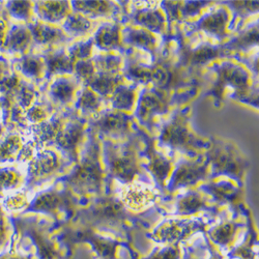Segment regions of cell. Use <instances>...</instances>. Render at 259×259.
Segmentation results:
<instances>
[{
  "mask_svg": "<svg viewBox=\"0 0 259 259\" xmlns=\"http://www.w3.org/2000/svg\"><path fill=\"white\" fill-rule=\"evenodd\" d=\"M102 181L103 171L99 161V149L97 145H93L68 177V184L76 192L92 193L100 190Z\"/></svg>",
  "mask_w": 259,
  "mask_h": 259,
  "instance_id": "1",
  "label": "cell"
},
{
  "mask_svg": "<svg viewBox=\"0 0 259 259\" xmlns=\"http://www.w3.org/2000/svg\"><path fill=\"white\" fill-rule=\"evenodd\" d=\"M209 161L215 172L240 178L245 170V160L232 144L221 140L213 141L208 153Z\"/></svg>",
  "mask_w": 259,
  "mask_h": 259,
  "instance_id": "2",
  "label": "cell"
},
{
  "mask_svg": "<svg viewBox=\"0 0 259 259\" xmlns=\"http://www.w3.org/2000/svg\"><path fill=\"white\" fill-rule=\"evenodd\" d=\"M59 159L54 152L44 150L37 154L29 163L27 184L33 186L50 178L59 169Z\"/></svg>",
  "mask_w": 259,
  "mask_h": 259,
  "instance_id": "3",
  "label": "cell"
},
{
  "mask_svg": "<svg viewBox=\"0 0 259 259\" xmlns=\"http://www.w3.org/2000/svg\"><path fill=\"white\" fill-rule=\"evenodd\" d=\"M108 164L111 175L123 183H131L138 172V165L134 154L130 150H119L108 156Z\"/></svg>",
  "mask_w": 259,
  "mask_h": 259,
  "instance_id": "4",
  "label": "cell"
},
{
  "mask_svg": "<svg viewBox=\"0 0 259 259\" xmlns=\"http://www.w3.org/2000/svg\"><path fill=\"white\" fill-rule=\"evenodd\" d=\"M121 203L131 209H142L155 201L156 194L153 189L140 184L128 183L121 191Z\"/></svg>",
  "mask_w": 259,
  "mask_h": 259,
  "instance_id": "5",
  "label": "cell"
},
{
  "mask_svg": "<svg viewBox=\"0 0 259 259\" xmlns=\"http://www.w3.org/2000/svg\"><path fill=\"white\" fill-rule=\"evenodd\" d=\"M218 73V84L215 85V91H218V96L223 92L226 85L236 90V94L248 91L249 75L240 66L226 63L219 68Z\"/></svg>",
  "mask_w": 259,
  "mask_h": 259,
  "instance_id": "6",
  "label": "cell"
},
{
  "mask_svg": "<svg viewBox=\"0 0 259 259\" xmlns=\"http://www.w3.org/2000/svg\"><path fill=\"white\" fill-rule=\"evenodd\" d=\"M84 134V124L81 121H73L60 130L54 142L62 152L72 159L77 157V147Z\"/></svg>",
  "mask_w": 259,
  "mask_h": 259,
  "instance_id": "7",
  "label": "cell"
},
{
  "mask_svg": "<svg viewBox=\"0 0 259 259\" xmlns=\"http://www.w3.org/2000/svg\"><path fill=\"white\" fill-rule=\"evenodd\" d=\"M206 177V166L193 163L184 162L178 166L174 176H172L170 187L172 189L190 187L197 184Z\"/></svg>",
  "mask_w": 259,
  "mask_h": 259,
  "instance_id": "8",
  "label": "cell"
},
{
  "mask_svg": "<svg viewBox=\"0 0 259 259\" xmlns=\"http://www.w3.org/2000/svg\"><path fill=\"white\" fill-rule=\"evenodd\" d=\"M197 225L189 221L172 220L160 225L154 232V239L161 243H176L183 240L195 229Z\"/></svg>",
  "mask_w": 259,
  "mask_h": 259,
  "instance_id": "9",
  "label": "cell"
},
{
  "mask_svg": "<svg viewBox=\"0 0 259 259\" xmlns=\"http://www.w3.org/2000/svg\"><path fill=\"white\" fill-rule=\"evenodd\" d=\"M161 141L170 147L186 148L192 143V135L186 123L177 118L164 126L161 134Z\"/></svg>",
  "mask_w": 259,
  "mask_h": 259,
  "instance_id": "10",
  "label": "cell"
},
{
  "mask_svg": "<svg viewBox=\"0 0 259 259\" xmlns=\"http://www.w3.org/2000/svg\"><path fill=\"white\" fill-rule=\"evenodd\" d=\"M67 197L60 192L46 191L35 197L27 210L54 213L67 205Z\"/></svg>",
  "mask_w": 259,
  "mask_h": 259,
  "instance_id": "11",
  "label": "cell"
},
{
  "mask_svg": "<svg viewBox=\"0 0 259 259\" xmlns=\"http://www.w3.org/2000/svg\"><path fill=\"white\" fill-rule=\"evenodd\" d=\"M32 40L28 27L22 25H14L6 35L2 49L8 53L24 52Z\"/></svg>",
  "mask_w": 259,
  "mask_h": 259,
  "instance_id": "12",
  "label": "cell"
},
{
  "mask_svg": "<svg viewBox=\"0 0 259 259\" xmlns=\"http://www.w3.org/2000/svg\"><path fill=\"white\" fill-rule=\"evenodd\" d=\"M227 23L228 13L225 9H220L203 17L198 22V28L214 37L223 38L226 35Z\"/></svg>",
  "mask_w": 259,
  "mask_h": 259,
  "instance_id": "13",
  "label": "cell"
},
{
  "mask_svg": "<svg viewBox=\"0 0 259 259\" xmlns=\"http://www.w3.org/2000/svg\"><path fill=\"white\" fill-rule=\"evenodd\" d=\"M167 105L161 96L156 92H145L139 102L137 114L142 121H146L156 114L164 113Z\"/></svg>",
  "mask_w": 259,
  "mask_h": 259,
  "instance_id": "14",
  "label": "cell"
},
{
  "mask_svg": "<svg viewBox=\"0 0 259 259\" xmlns=\"http://www.w3.org/2000/svg\"><path fill=\"white\" fill-rule=\"evenodd\" d=\"M130 118L122 112H107L95 123L100 130L109 135H122L128 130Z\"/></svg>",
  "mask_w": 259,
  "mask_h": 259,
  "instance_id": "15",
  "label": "cell"
},
{
  "mask_svg": "<svg viewBox=\"0 0 259 259\" xmlns=\"http://www.w3.org/2000/svg\"><path fill=\"white\" fill-rule=\"evenodd\" d=\"M28 29L31 33L32 40L38 45H51L67 39V36L59 28L49 24L32 23L28 25Z\"/></svg>",
  "mask_w": 259,
  "mask_h": 259,
  "instance_id": "16",
  "label": "cell"
},
{
  "mask_svg": "<svg viewBox=\"0 0 259 259\" xmlns=\"http://www.w3.org/2000/svg\"><path fill=\"white\" fill-rule=\"evenodd\" d=\"M34 10L41 20L54 23L69 16V3L38 2L35 3Z\"/></svg>",
  "mask_w": 259,
  "mask_h": 259,
  "instance_id": "17",
  "label": "cell"
},
{
  "mask_svg": "<svg viewBox=\"0 0 259 259\" xmlns=\"http://www.w3.org/2000/svg\"><path fill=\"white\" fill-rule=\"evenodd\" d=\"M75 60L63 51L49 53L45 56V66L49 76L55 74H70L74 72Z\"/></svg>",
  "mask_w": 259,
  "mask_h": 259,
  "instance_id": "18",
  "label": "cell"
},
{
  "mask_svg": "<svg viewBox=\"0 0 259 259\" xmlns=\"http://www.w3.org/2000/svg\"><path fill=\"white\" fill-rule=\"evenodd\" d=\"M93 214L101 221H117L124 214L123 204L115 199H105L94 207Z\"/></svg>",
  "mask_w": 259,
  "mask_h": 259,
  "instance_id": "19",
  "label": "cell"
},
{
  "mask_svg": "<svg viewBox=\"0 0 259 259\" xmlns=\"http://www.w3.org/2000/svg\"><path fill=\"white\" fill-rule=\"evenodd\" d=\"M95 44L103 50H112L120 46L119 27L114 24H106L99 28L95 35Z\"/></svg>",
  "mask_w": 259,
  "mask_h": 259,
  "instance_id": "20",
  "label": "cell"
},
{
  "mask_svg": "<svg viewBox=\"0 0 259 259\" xmlns=\"http://www.w3.org/2000/svg\"><path fill=\"white\" fill-rule=\"evenodd\" d=\"M148 160H149L148 162L149 171L152 172L155 180L159 184L163 185L168 179V176L170 174V170H171L170 162L153 148L149 149Z\"/></svg>",
  "mask_w": 259,
  "mask_h": 259,
  "instance_id": "21",
  "label": "cell"
},
{
  "mask_svg": "<svg viewBox=\"0 0 259 259\" xmlns=\"http://www.w3.org/2000/svg\"><path fill=\"white\" fill-rule=\"evenodd\" d=\"M62 121L59 118H54L48 121H42L32 126V131L36 142L48 143L54 141L57 134L62 128Z\"/></svg>",
  "mask_w": 259,
  "mask_h": 259,
  "instance_id": "22",
  "label": "cell"
},
{
  "mask_svg": "<svg viewBox=\"0 0 259 259\" xmlns=\"http://www.w3.org/2000/svg\"><path fill=\"white\" fill-rule=\"evenodd\" d=\"M90 90L101 96H109L114 93L117 88V78L111 74H98L89 80Z\"/></svg>",
  "mask_w": 259,
  "mask_h": 259,
  "instance_id": "23",
  "label": "cell"
},
{
  "mask_svg": "<svg viewBox=\"0 0 259 259\" xmlns=\"http://www.w3.org/2000/svg\"><path fill=\"white\" fill-rule=\"evenodd\" d=\"M135 21L150 31L161 32L164 28V16L156 10H142L135 14Z\"/></svg>",
  "mask_w": 259,
  "mask_h": 259,
  "instance_id": "24",
  "label": "cell"
},
{
  "mask_svg": "<svg viewBox=\"0 0 259 259\" xmlns=\"http://www.w3.org/2000/svg\"><path fill=\"white\" fill-rule=\"evenodd\" d=\"M124 40L135 47L145 50L154 51L156 48V38L147 30L144 29H128L124 32Z\"/></svg>",
  "mask_w": 259,
  "mask_h": 259,
  "instance_id": "25",
  "label": "cell"
},
{
  "mask_svg": "<svg viewBox=\"0 0 259 259\" xmlns=\"http://www.w3.org/2000/svg\"><path fill=\"white\" fill-rule=\"evenodd\" d=\"M17 67L24 76L32 79L39 78L45 68V62L41 58L33 55H24L17 60Z\"/></svg>",
  "mask_w": 259,
  "mask_h": 259,
  "instance_id": "26",
  "label": "cell"
},
{
  "mask_svg": "<svg viewBox=\"0 0 259 259\" xmlns=\"http://www.w3.org/2000/svg\"><path fill=\"white\" fill-rule=\"evenodd\" d=\"M75 93V85L67 79L56 80L50 89L52 100L59 104H68L72 101Z\"/></svg>",
  "mask_w": 259,
  "mask_h": 259,
  "instance_id": "27",
  "label": "cell"
},
{
  "mask_svg": "<svg viewBox=\"0 0 259 259\" xmlns=\"http://www.w3.org/2000/svg\"><path fill=\"white\" fill-rule=\"evenodd\" d=\"M136 94L133 89L127 86H117L112 94V105L118 110L130 111L133 109Z\"/></svg>",
  "mask_w": 259,
  "mask_h": 259,
  "instance_id": "28",
  "label": "cell"
},
{
  "mask_svg": "<svg viewBox=\"0 0 259 259\" xmlns=\"http://www.w3.org/2000/svg\"><path fill=\"white\" fill-rule=\"evenodd\" d=\"M22 145H21V138L16 133H11L5 138L0 139V163L10 161L20 153Z\"/></svg>",
  "mask_w": 259,
  "mask_h": 259,
  "instance_id": "29",
  "label": "cell"
},
{
  "mask_svg": "<svg viewBox=\"0 0 259 259\" xmlns=\"http://www.w3.org/2000/svg\"><path fill=\"white\" fill-rule=\"evenodd\" d=\"M205 206V202L197 192H190L178 202L177 209L181 214H190L196 212Z\"/></svg>",
  "mask_w": 259,
  "mask_h": 259,
  "instance_id": "30",
  "label": "cell"
},
{
  "mask_svg": "<svg viewBox=\"0 0 259 259\" xmlns=\"http://www.w3.org/2000/svg\"><path fill=\"white\" fill-rule=\"evenodd\" d=\"M74 9L83 15L103 16L111 12V4L108 2H74Z\"/></svg>",
  "mask_w": 259,
  "mask_h": 259,
  "instance_id": "31",
  "label": "cell"
},
{
  "mask_svg": "<svg viewBox=\"0 0 259 259\" xmlns=\"http://www.w3.org/2000/svg\"><path fill=\"white\" fill-rule=\"evenodd\" d=\"M235 229L236 227L233 223L225 222L213 227L209 231V237L213 243L220 246H225L232 241L235 233Z\"/></svg>",
  "mask_w": 259,
  "mask_h": 259,
  "instance_id": "32",
  "label": "cell"
},
{
  "mask_svg": "<svg viewBox=\"0 0 259 259\" xmlns=\"http://www.w3.org/2000/svg\"><path fill=\"white\" fill-rule=\"evenodd\" d=\"M220 48L205 44L194 49L190 53L189 59L192 64H204L214 59L215 57H218L220 55Z\"/></svg>",
  "mask_w": 259,
  "mask_h": 259,
  "instance_id": "33",
  "label": "cell"
},
{
  "mask_svg": "<svg viewBox=\"0 0 259 259\" xmlns=\"http://www.w3.org/2000/svg\"><path fill=\"white\" fill-rule=\"evenodd\" d=\"M207 190L211 195L220 201H231L237 196V189L231 184L214 183L207 186Z\"/></svg>",
  "mask_w": 259,
  "mask_h": 259,
  "instance_id": "34",
  "label": "cell"
},
{
  "mask_svg": "<svg viewBox=\"0 0 259 259\" xmlns=\"http://www.w3.org/2000/svg\"><path fill=\"white\" fill-rule=\"evenodd\" d=\"M63 27L69 33L79 34L89 31L92 27V22L83 15L73 14L67 17Z\"/></svg>",
  "mask_w": 259,
  "mask_h": 259,
  "instance_id": "35",
  "label": "cell"
},
{
  "mask_svg": "<svg viewBox=\"0 0 259 259\" xmlns=\"http://www.w3.org/2000/svg\"><path fill=\"white\" fill-rule=\"evenodd\" d=\"M126 76L133 81L147 83L153 81V69L140 63H130L126 68Z\"/></svg>",
  "mask_w": 259,
  "mask_h": 259,
  "instance_id": "36",
  "label": "cell"
},
{
  "mask_svg": "<svg viewBox=\"0 0 259 259\" xmlns=\"http://www.w3.org/2000/svg\"><path fill=\"white\" fill-rule=\"evenodd\" d=\"M100 99L92 90L86 89L84 90L77 102V107L80 110H82L85 113L94 112L99 109L100 107Z\"/></svg>",
  "mask_w": 259,
  "mask_h": 259,
  "instance_id": "37",
  "label": "cell"
},
{
  "mask_svg": "<svg viewBox=\"0 0 259 259\" xmlns=\"http://www.w3.org/2000/svg\"><path fill=\"white\" fill-rule=\"evenodd\" d=\"M21 181V176L13 168L0 169V196L4 192L16 188Z\"/></svg>",
  "mask_w": 259,
  "mask_h": 259,
  "instance_id": "38",
  "label": "cell"
},
{
  "mask_svg": "<svg viewBox=\"0 0 259 259\" xmlns=\"http://www.w3.org/2000/svg\"><path fill=\"white\" fill-rule=\"evenodd\" d=\"M15 98L17 101V104L20 108H23V109H26V108H29L35 98V92L31 88L30 85L24 83L21 81L18 90L12 97V99Z\"/></svg>",
  "mask_w": 259,
  "mask_h": 259,
  "instance_id": "39",
  "label": "cell"
},
{
  "mask_svg": "<svg viewBox=\"0 0 259 259\" xmlns=\"http://www.w3.org/2000/svg\"><path fill=\"white\" fill-rule=\"evenodd\" d=\"M90 241L94 245L96 251L102 256L104 259H114L116 244L112 241L102 239L99 236H91Z\"/></svg>",
  "mask_w": 259,
  "mask_h": 259,
  "instance_id": "40",
  "label": "cell"
},
{
  "mask_svg": "<svg viewBox=\"0 0 259 259\" xmlns=\"http://www.w3.org/2000/svg\"><path fill=\"white\" fill-rule=\"evenodd\" d=\"M9 14L19 20L28 21L31 15V3L28 2H11L7 4Z\"/></svg>",
  "mask_w": 259,
  "mask_h": 259,
  "instance_id": "41",
  "label": "cell"
},
{
  "mask_svg": "<svg viewBox=\"0 0 259 259\" xmlns=\"http://www.w3.org/2000/svg\"><path fill=\"white\" fill-rule=\"evenodd\" d=\"M97 67L103 74H111L116 72L120 66V58L113 55L99 56L96 61Z\"/></svg>",
  "mask_w": 259,
  "mask_h": 259,
  "instance_id": "42",
  "label": "cell"
},
{
  "mask_svg": "<svg viewBox=\"0 0 259 259\" xmlns=\"http://www.w3.org/2000/svg\"><path fill=\"white\" fill-rule=\"evenodd\" d=\"M93 40H88V41H80L75 44L73 47L70 48L69 50V55L71 58L74 60H88L90 56L92 55V50H93Z\"/></svg>",
  "mask_w": 259,
  "mask_h": 259,
  "instance_id": "43",
  "label": "cell"
},
{
  "mask_svg": "<svg viewBox=\"0 0 259 259\" xmlns=\"http://www.w3.org/2000/svg\"><path fill=\"white\" fill-rule=\"evenodd\" d=\"M258 42V26L251 27L250 29L243 32L239 37L234 39L233 46L236 48H248Z\"/></svg>",
  "mask_w": 259,
  "mask_h": 259,
  "instance_id": "44",
  "label": "cell"
},
{
  "mask_svg": "<svg viewBox=\"0 0 259 259\" xmlns=\"http://www.w3.org/2000/svg\"><path fill=\"white\" fill-rule=\"evenodd\" d=\"M74 72L80 80L88 82L95 76V66L90 59L78 60L74 64Z\"/></svg>",
  "mask_w": 259,
  "mask_h": 259,
  "instance_id": "45",
  "label": "cell"
},
{
  "mask_svg": "<svg viewBox=\"0 0 259 259\" xmlns=\"http://www.w3.org/2000/svg\"><path fill=\"white\" fill-rule=\"evenodd\" d=\"M26 203H27V199L24 193H17L15 195L8 197L6 200V206L8 207V209H12V210L22 208L26 205Z\"/></svg>",
  "mask_w": 259,
  "mask_h": 259,
  "instance_id": "46",
  "label": "cell"
},
{
  "mask_svg": "<svg viewBox=\"0 0 259 259\" xmlns=\"http://www.w3.org/2000/svg\"><path fill=\"white\" fill-rule=\"evenodd\" d=\"M26 118L35 124L40 123L46 120L47 112L44 108H41L40 106H32L28 109Z\"/></svg>",
  "mask_w": 259,
  "mask_h": 259,
  "instance_id": "47",
  "label": "cell"
},
{
  "mask_svg": "<svg viewBox=\"0 0 259 259\" xmlns=\"http://www.w3.org/2000/svg\"><path fill=\"white\" fill-rule=\"evenodd\" d=\"M206 4L207 3H204V2H188L184 4V7H181L180 12L185 17L194 16L198 14L201 8Z\"/></svg>",
  "mask_w": 259,
  "mask_h": 259,
  "instance_id": "48",
  "label": "cell"
},
{
  "mask_svg": "<svg viewBox=\"0 0 259 259\" xmlns=\"http://www.w3.org/2000/svg\"><path fill=\"white\" fill-rule=\"evenodd\" d=\"M230 5H232L233 9L241 14L253 13L258 10V2H236L230 3Z\"/></svg>",
  "mask_w": 259,
  "mask_h": 259,
  "instance_id": "49",
  "label": "cell"
},
{
  "mask_svg": "<svg viewBox=\"0 0 259 259\" xmlns=\"http://www.w3.org/2000/svg\"><path fill=\"white\" fill-rule=\"evenodd\" d=\"M179 249L175 247H168L155 253L149 259H179Z\"/></svg>",
  "mask_w": 259,
  "mask_h": 259,
  "instance_id": "50",
  "label": "cell"
},
{
  "mask_svg": "<svg viewBox=\"0 0 259 259\" xmlns=\"http://www.w3.org/2000/svg\"><path fill=\"white\" fill-rule=\"evenodd\" d=\"M8 72H9L8 62L6 61V59H4V57H0V80L8 75Z\"/></svg>",
  "mask_w": 259,
  "mask_h": 259,
  "instance_id": "51",
  "label": "cell"
},
{
  "mask_svg": "<svg viewBox=\"0 0 259 259\" xmlns=\"http://www.w3.org/2000/svg\"><path fill=\"white\" fill-rule=\"evenodd\" d=\"M6 30H7V26L6 23L4 22V20L0 19V49H2L3 45H4V41L6 38Z\"/></svg>",
  "mask_w": 259,
  "mask_h": 259,
  "instance_id": "52",
  "label": "cell"
},
{
  "mask_svg": "<svg viewBox=\"0 0 259 259\" xmlns=\"http://www.w3.org/2000/svg\"><path fill=\"white\" fill-rule=\"evenodd\" d=\"M0 259H25L24 257H21V256H13V255H8V256H2Z\"/></svg>",
  "mask_w": 259,
  "mask_h": 259,
  "instance_id": "53",
  "label": "cell"
},
{
  "mask_svg": "<svg viewBox=\"0 0 259 259\" xmlns=\"http://www.w3.org/2000/svg\"><path fill=\"white\" fill-rule=\"evenodd\" d=\"M2 134H3V125L0 124V135H2Z\"/></svg>",
  "mask_w": 259,
  "mask_h": 259,
  "instance_id": "54",
  "label": "cell"
},
{
  "mask_svg": "<svg viewBox=\"0 0 259 259\" xmlns=\"http://www.w3.org/2000/svg\"><path fill=\"white\" fill-rule=\"evenodd\" d=\"M210 259H220L219 257H212V258H210Z\"/></svg>",
  "mask_w": 259,
  "mask_h": 259,
  "instance_id": "55",
  "label": "cell"
},
{
  "mask_svg": "<svg viewBox=\"0 0 259 259\" xmlns=\"http://www.w3.org/2000/svg\"><path fill=\"white\" fill-rule=\"evenodd\" d=\"M0 111H2V104H0Z\"/></svg>",
  "mask_w": 259,
  "mask_h": 259,
  "instance_id": "56",
  "label": "cell"
}]
</instances>
